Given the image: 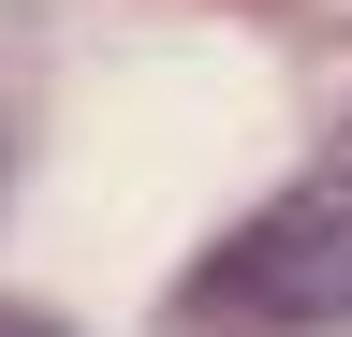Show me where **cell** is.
<instances>
[{
	"mask_svg": "<svg viewBox=\"0 0 352 337\" xmlns=\"http://www.w3.org/2000/svg\"><path fill=\"white\" fill-rule=\"evenodd\" d=\"M338 308H352V147L308 191H279L191 293H176V323H338Z\"/></svg>",
	"mask_w": 352,
	"mask_h": 337,
	"instance_id": "cell-1",
	"label": "cell"
},
{
	"mask_svg": "<svg viewBox=\"0 0 352 337\" xmlns=\"http://www.w3.org/2000/svg\"><path fill=\"white\" fill-rule=\"evenodd\" d=\"M0 337H44V323H15V308H0Z\"/></svg>",
	"mask_w": 352,
	"mask_h": 337,
	"instance_id": "cell-2",
	"label": "cell"
}]
</instances>
